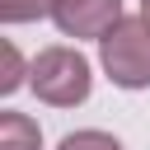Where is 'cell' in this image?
<instances>
[{"instance_id": "obj_7", "label": "cell", "mask_w": 150, "mask_h": 150, "mask_svg": "<svg viewBox=\"0 0 150 150\" xmlns=\"http://www.w3.org/2000/svg\"><path fill=\"white\" fill-rule=\"evenodd\" d=\"M23 84V61L14 52V42H0V94H14Z\"/></svg>"}, {"instance_id": "obj_6", "label": "cell", "mask_w": 150, "mask_h": 150, "mask_svg": "<svg viewBox=\"0 0 150 150\" xmlns=\"http://www.w3.org/2000/svg\"><path fill=\"white\" fill-rule=\"evenodd\" d=\"M56 150H122V141L117 136H108V131H70V136H61V145Z\"/></svg>"}, {"instance_id": "obj_4", "label": "cell", "mask_w": 150, "mask_h": 150, "mask_svg": "<svg viewBox=\"0 0 150 150\" xmlns=\"http://www.w3.org/2000/svg\"><path fill=\"white\" fill-rule=\"evenodd\" d=\"M42 145V131L33 117L23 112H0V150H38Z\"/></svg>"}, {"instance_id": "obj_1", "label": "cell", "mask_w": 150, "mask_h": 150, "mask_svg": "<svg viewBox=\"0 0 150 150\" xmlns=\"http://www.w3.org/2000/svg\"><path fill=\"white\" fill-rule=\"evenodd\" d=\"M28 84L42 103L52 108H75L89 98L94 89V75H89V61L75 52V47H47L38 52V61L28 66Z\"/></svg>"}, {"instance_id": "obj_5", "label": "cell", "mask_w": 150, "mask_h": 150, "mask_svg": "<svg viewBox=\"0 0 150 150\" xmlns=\"http://www.w3.org/2000/svg\"><path fill=\"white\" fill-rule=\"evenodd\" d=\"M52 9H56V0H0V19L5 23H28V19H42Z\"/></svg>"}, {"instance_id": "obj_2", "label": "cell", "mask_w": 150, "mask_h": 150, "mask_svg": "<svg viewBox=\"0 0 150 150\" xmlns=\"http://www.w3.org/2000/svg\"><path fill=\"white\" fill-rule=\"evenodd\" d=\"M98 52H103V70L112 84H122V89L150 84V23L141 14L136 19L122 14V23L98 38Z\"/></svg>"}, {"instance_id": "obj_3", "label": "cell", "mask_w": 150, "mask_h": 150, "mask_svg": "<svg viewBox=\"0 0 150 150\" xmlns=\"http://www.w3.org/2000/svg\"><path fill=\"white\" fill-rule=\"evenodd\" d=\"M52 19L61 38H103L122 23V0H56Z\"/></svg>"}, {"instance_id": "obj_8", "label": "cell", "mask_w": 150, "mask_h": 150, "mask_svg": "<svg viewBox=\"0 0 150 150\" xmlns=\"http://www.w3.org/2000/svg\"><path fill=\"white\" fill-rule=\"evenodd\" d=\"M141 19H145V23H150V0H141Z\"/></svg>"}]
</instances>
